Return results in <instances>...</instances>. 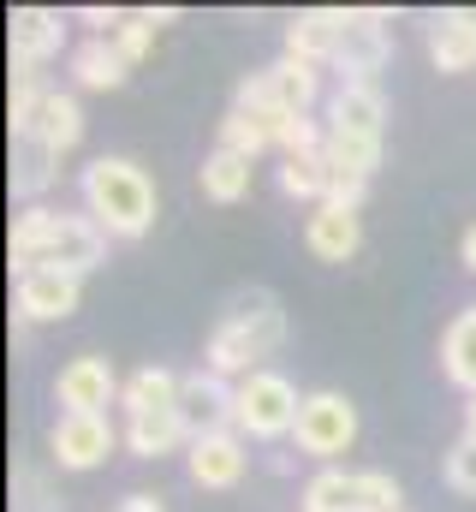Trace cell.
<instances>
[{
  "label": "cell",
  "instance_id": "cell-5",
  "mask_svg": "<svg viewBox=\"0 0 476 512\" xmlns=\"http://www.w3.org/2000/svg\"><path fill=\"white\" fill-rule=\"evenodd\" d=\"M238 417V387L227 376H215V370H191V376H179V423H185V435L191 441H203V435H227Z\"/></svg>",
  "mask_w": 476,
  "mask_h": 512
},
{
  "label": "cell",
  "instance_id": "cell-2",
  "mask_svg": "<svg viewBox=\"0 0 476 512\" xmlns=\"http://www.w3.org/2000/svg\"><path fill=\"white\" fill-rule=\"evenodd\" d=\"M84 209L108 239H143L155 227V179L125 155H96L84 167Z\"/></svg>",
  "mask_w": 476,
  "mask_h": 512
},
{
  "label": "cell",
  "instance_id": "cell-15",
  "mask_svg": "<svg viewBox=\"0 0 476 512\" xmlns=\"http://www.w3.org/2000/svg\"><path fill=\"white\" fill-rule=\"evenodd\" d=\"M387 126V96L375 84H340L334 102H328V131H346V137H381Z\"/></svg>",
  "mask_w": 476,
  "mask_h": 512
},
{
  "label": "cell",
  "instance_id": "cell-17",
  "mask_svg": "<svg viewBox=\"0 0 476 512\" xmlns=\"http://www.w3.org/2000/svg\"><path fill=\"white\" fill-rule=\"evenodd\" d=\"M54 227H60V209H48V203H30V209H18L12 215V268H18V280L24 274H36V262L48 251V239H54Z\"/></svg>",
  "mask_w": 476,
  "mask_h": 512
},
{
  "label": "cell",
  "instance_id": "cell-28",
  "mask_svg": "<svg viewBox=\"0 0 476 512\" xmlns=\"http://www.w3.org/2000/svg\"><path fill=\"white\" fill-rule=\"evenodd\" d=\"M161 24H173V6H143V12H125V24L114 30L125 66H137V60L155 48V30H161Z\"/></svg>",
  "mask_w": 476,
  "mask_h": 512
},
{
  "label": "cell",
  "instance_id": "cell-16",
  "mask_svg": "<svg viewBox=\"0 0 476 512\" xmlns=\"http://www.w3.org/2000/svg\"><path fill=\"white\" fill-rule=\"evenodd\" d=\"M125 447L137 459H167L179 447H191L185 423H179V405L173 411H143V417H125Z\"/></svg>",
  "mask_w": 476,
  "mask_h": 512
},
{
  "label": "cell",
  "instance_id": "cell-12",
  "mask_svg": "<svg viewBox=\"0 0 476 512\" xmlns=\"http://www.w3.org/2000/svg\"><path fill=\"white\" fill-rule=\"evenodd\" d=\"M340 36H346V12L340 6H316V12H298L286 24V54L304 60V66H334Z\"/></svg>",
  "mask_w": 476,
  "mask_h": 512
},
{
  "label": "cell",
  "instance_id": "cell-11",
  "mask_svg": "<svg viewBox=\"0 0 476 512\" xmlns=\"http://www.w3.org/2000/svg\"><path fill=\"white\" fill-rule=\"evenodd\" d=\"M66 42V18L48 12V6H18L12 24H6V48H12V66H42L54 60Z\"/></svg>",
  "mask_w": 476,
  "mask_h": 512
},
{
  "label": "cell",
  "instance_id": "cell-27",
  "mask_svg": "<svg viewBox=\"0 0 476 512\" xmlns=\"http://www.w3.org/2000/svg\"><path fill=\"white\" fill-rule=\"evenodd\" d=\"M280 191L322 209V203H328V161H322V155H292V161H280Z\"/></svg>",
  "mask_w": 476,
  "mask_h": 512
},
{
  "label": "cell",
  "instance_id": "cell-25",
  "mask_svg": "<svg viewBox=\"0 0 476 512\" xmlns=\"http://www.w3.org/2000/svg\"><path fill=\"white\" fill-rule=\"evenodd\" d=\"M250 173H256V161L215 149L197 179H203V197H209V203H244V197H250Z\"/></svg>",
  "mask_w": 476,
  "mask_h": 512
},
{
  "label": "cell",
  "instance_id": "cell-13",
  "mask_svg": "<svg viewBox=\"0 0 476 512\" xmlns=\"http://www.w3.org/2000/svg\"><path fill=\"white\" fill-rule=\"evenodd\" d=\"M191 483L197 489H238V477H244V465H250V453H244V441H238L233 429L227 435H203V441H191Z\"/></svg>",
  "mask_w": 476,
  "mask_h": 512
},
{
  "label": "cell",
  "instance_id": "cell-1",
  "mask_svg": "<svg viewBox=\"0 0 476 512\" xmlns=\"http://www.w3.org/2000/svg\"><path fill=\"white\" fill-rule=\"evenodd\" d=\"M286 346V310H280V298L274 292H238L233 304H227V316L215 322V334H209V352H203V370H215V376H227V382H244V376H256L262 370V358H274Z\"/></svg>",
  "mask_w": 476,
  "mask_h": 512
},
{
  "label": "cell",
  "instance_id": "cell-31",
  "mask_svg": "<svg viewBox=\"0 0 476 512\" xmlns=\"http://www.w3.org/2000/svg\"><path fill=\"white\" fill-rule=\"evenodd\" d=\"M363 512H405V489L387 471H363Z\"/></svg>",
  "mask_w": 476,
  "mask_h": 512
},
{
  "label": "cell",
  "instance_id": "cell-32",
  "mask_svg": "<svg viewBox=\"0 0 476 512\" xmlns=\"http://www.w3.org/2000/svg\"><path fill=\"white\" fill-rule=\"evenodd\" d=\"M119 512H167V507H161L155 495H125V501H119Z\"/></svg>",
  "mask_w": 476,
  "mask_h": 512
},
{
  "label": "cell",
  "instance_id": "cell-21",
  "mask_svg": "<svg viewBox=\"0 0 476 512\" xmlns=\"http://www.w3.org/2000/svg\"><path fill=\"white\" fill-rule=\"evenodd\" d=\"M429 60H435L441 72H471L476 66V36L465 30L459 12H435V18H429Z\"/></svg>",
  "mask_w": 476,
  "mask_h": 512
},
{
  "label": "cell",
  "instance_id": "cell-14",
  "mask_svg": "<svg viewBox=\"0 0 476 512\" xmlns=\"http://www.w3.org/2000/svg\"><path fill=\"white\" fill-rule=\"evenodd\" d=\"M357 245H363V221H357L352 209H334V203L310 209V221H304V251L316 256V262H352Z\"/></svg>",
  "mask_w": 476,
  "mask_h": 512
},
{
  "label": "cell",
  "instance_id": "cell-3",
  "mask_svg": "<svg viewBox=\"0 0 476 512\" xmlns=\"http://www.w3.org/2000/svg\"><path fill=\"white\" fill-rule=\"evenodd\" d=\"M298 387L286 382L280 370H256V376H244L238 382V417L233 429L238 435H250V441H280V435H292L298 429Z\"/></svg>",
  "mask_w": 476,
  "mask_h": 512
},
{
  "label": "cell",
  "instance_id": "cell-20",
  "mask_svg": "<svg viewBox=\"0 0 476 512\" xmlns=\"http://www.w3.org/2000/svg\"><path fill=\"white\" fill-rule=\"evenodd\" d=\"M441 370H447L453 387L476 393V304L447 322V334H441Z\"/></svg>",
  "mask_w": 476,
  "mask_h": 512
},
{
  "label": "cell",
  "instance_id": "cell-24",
  "mask_svg": "<svg viewBox=\"0 0 476 512\" xmlns=\"http://www.w3.org/2000/svg\"><path fill=\"white\" fill-rule=\"evenodd\" d=\"M54 173H60V155L42 149L36 137H24V143L12 149V197H24V209L54 185Z\"/></svg>",
  "mask_w": 476,
  "mask_h": 512
},
{
  "label": "cell",
  "instance_id": "cell-8",
  "mask_svg": "<svg viewBox=\"0 0 476 512\" xmlns=\"http://www.w3.org/2000/svg\"><path fill=\"white\" fill-rule=\"evenodd\" d=\"M108 262V233L90 221V215H60V227H54V239H48V251L36 268H54V274H72V280H84L90 268H102Z\"/></svg>",
  "mask_w": 476,
  "mask_h": 512
},
{
  "label": "cell",
  "instance_id": "cell-10",
  "mask_svg": "<svg viewBox=\"0 0 476 512\" xmlns=\"http://www.w3.org/2000/svg\"><path fill=\"white\" fill-rule=\"evenodd\" d=\"M78 298H84V280H72V274H54V268H36V274H24L18 280V322L30 328V322H66L72 310H78Z\"/></svg>",
  "mask_w": 476,
  "mask_h": 512
},
{
  "label": "cell",
  "instance_id": "cell-22",
  "mask_svg": "<svg viewBox=\"0 0 476 512\" xmlns=\"http://www.w3.org/2000/svg\"><path fill=\"white\" fill-rule=\"evenodd\" d=\"M119 405H125V417H143V411H173V405H179V376H173V370H161V364H149V370L125 376V387H119Z\"/></svg>",
  "mask_w": 476,
  "mask_h": 512
},
{
  "label": "cell",
  "instance_id": "cell-26",
  "mask_svg": "<svg viewBox=\"0 0 476 512\" xmlns=\"http://www.w3.org/2000/svg\"><path fill=\"white\" fill-rule=\"evenodd\" d=\"M328 173H357L369 179L381 167V137H346V131H328V149H322Z\"/></svg>",
  "mask_w": 476,
  "mask_h": 512
},
{
  "label": "cell",
  "instance_id": "cell-30",
  "mask_svg": "<svg viewBox=\"0 0 476 512\" xmlns=\"http://www.w3.org/2000/svg\"><path fill=\"white\" fill-rule=\"evenodd\" d=\"M447 489L476 501V435H459V441L447 447Z\"/></svg>",
  "mask_w": 476,
  "mask_h": 512
},
{
  "label": "cell",
  "instance_id": "cell-35",
  "mask_svg": "<svg viewBox=\"0 0 476 512\" xmlns=\"http://www.w3.org/2000/svg\"><path fill=\"white\" fill-rule=\"evenodd\" d=\"M459 18H465V30L476 36V6H459Z\"/></svg>",
  "mask_w": 476,
  "mask_h": 512
},
{
  "label": "cell",
  "instance_id": "cell-7",
  "mask_svg": "<svg viewBox=\"0 0 476 512\" xmlns=\"http://www.w3.org/2000/svg\"><path fill=\"white\" fill-rule=\"evenodd\" d=\"M387 12H346V36L334 54L340 84H375V72L387 66Z\"/></svg>",
  "mask_w": 476,
  "mask_h": 512
},
{
  "label": "cell",
  "instance_id": "cell-33",
  "mask_svg": "<svg viewBox=\"0 0 476 512\" xmlns=\"http://www.w3.org/2000/svg\"><path fill=\"white\" fill-rule=\"evenodd\" d=\"M459 256H465V268H471V274H476V221H471V227H465V245H459Z\"/></svg>",
  "mask_w": 476,
  "mask_h": 512
},
{
  "label": "cell",
  "instance_id": "cell-9",
  "mask_svg": "<svg viewBox=\"0 0 476 512\" xmlns=\"http://www.w3.org/2000/svg\"><path fill=\"white\" fill-rule=\"evenodd\" d=\"M114 423L108 417H60L54 429H48V447H54V459L66 465V471H96V465H108V453H114Z\"/></svg>",
  "mask_w": 476,
  "mask_h": 512
},
{
  "label": "cell",
  "instance_id": "cell-19",
  "mask_svg": "<svg viewBox=\"0 0 476 512\" xmlns=\"http://www.w3.org/2000/svg\"><path fill=\"white\" fill-rule=\"evenodd\" d=\"M42 149H54V155H66V149H78V137H84V108H78V96H66V90H54L48 102H42V114H36V131H30ZM24 143V137H18Z\"/></svg>",
  "mask_w": 476,
  "mask_h": 512
},
{
  "label": "cell",
  "instance_id": "cell-34",
  "mask_svg": "<svg viewBox=\"0 0 476 512\" xmlns=\"http://www.w3.org/2000/svg\"><path fill=\"white\" fill-rule=\"evenodd\" d=\"M465 435H476V393L465 399Z\"/></svg>",
  "mask_w": 476,
  "mask_h": 512
},
{
  "label": "cell",
  "instance_id": "cell-23",
  "mask_svg": "<svg viewBox=\"0 0 476 512\" xmlns=\"http://www.w3.org/2000/svg\"><path fill=\"white\" fill-rule=\"evenodd\" d=\"M304 512H363V471H316L304 483Z\"/></svg>",
  "mask_w": 476,
  "mask_h": 512
},
{
  "label": "cell",
  "instance_id": "cell-29",
  "mask_svg": "<svg viewBox=\"0 0 476 512\" xmlns=\"http://www.w3.org/2000/svg\"><path fill=\"white\" fill-rule=\"evenodd\" d=\"M215 149H227V155H244V161H256L262 149H274V137H268V126H262L256 114L233 108V114L221 120V131H215Z\"/></svg>",
  "mask_w": 476,
  "mask_h": 512
},
{
  "label": "cell",
  "instance_id": "cell-18",
  "mask_svg": "<svg viewBox=\"0 0 476 512\" xmlns=\"http://www.w3.org/2000/svg\"><path fill=\"white\" fill-rule=\"evenodd\" d=\"M125 54H119L114 36H84L78 48H72V78L84 84V90H119L125 84Z\"/></svg>",
  "mask_w": 476,
  "mask_h": 512
},
{
  "label": "cell",
  "instance_id": "cell-6",
  "mask_svg": "<svg viewBox=\"0 0 476 512\" xmlns=\"http://www.w3.org/2000/svg\"><path fill=\"white\" fill-rule=\"evenodd\" d=\"M119 376L108 358H72L60 376H54V399H60V417H102V405L119 399Z\"/></svg>",
  "mask_w": 476,
  "mask_h": 512
},
{
  "label": "cell",
  "instance_id": "cell-4",
  "mask_svg": "<svg viewBox=\"0 0 476 512\" xmlns=\"http://www.w3.org/2000/svg\"><path fill=\"white\" fill-rule=\"evenodd\" d=\"M292 441H298V453H310V459L334 465V459H340V453L357 441V405L346 399V393H334V387H322V393H304Z\"/></svg>",
  "mask_w": 476,
  "mask_h": 512
}]
</instances>
